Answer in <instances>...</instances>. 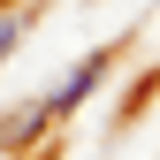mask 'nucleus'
Segmentation results:
<instances>
[{
	"mask_svg": "<svg viewBox=\"0 0 160 160\" xmlns=\"http://www.w3.org/2000/svg\"><path fill=\"white\" fill-rule=\"evenodd\" d=\"M23 31H31V15H23V8H0V61L23 46Z\"/></svg>",
	"mask_w": 160,
	"mask_h": 160,
	"instance_id": "nucleus-3",
	"label": "nucleus"
},
{
	"mask_svg": "<svg viewBox=\"0 0 160 160\" xmlns=\"http://www.w3.org/2000/svg\"><path fill=\"white\" fill-rule=\"evenodd\" d=\"M46 130H53V107H46V99H23V107L0 114V152H31Z\"/></svg>",
	"mask_w": 160,
	"mask_h": 160,
	"instance_id": "nucleus-1",
	"label": "nucleus"
},
{
	"mask_svg": "<svg viewBox=\"0 0 160 160\" xmlns=\"http://www.w3.org/2000/svg\"><path fill=\"white\" fill-rule=\"evenodd\" d=\"M107 69H114V53H84V61H76V76H69V84H61V92H46V107H53V122H69V114L84 107L92 92H99V76H107Z\"/></svg>",
	"mask_w": 160,
	"mask_h": 160,
	"instance_id": "nucleus-2",
	"label": "nucleus"
}]
</instances>
